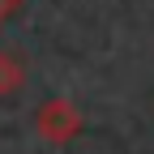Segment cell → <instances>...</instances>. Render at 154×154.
<instances>
[{
  "label": "cell",
  "instance_id": "cell-1",
  "mask_svg": "<svg viewBox=\"0 0 154 154\" xmlns=\"http://www.w3.org/2000/svg\"><path fill=\"white\" fill-rule=\"evenodd\" d=\"M34 128H38V137H43V141L64 146V141H73L77 133H82V111H77L69 99H51V103L38 107Z\"/></svg>",
  "mask_w": 154,
  "mask_h": 154
},
{
  "label": "cell",
  "instance_id": "cell-3",
  "mask_svg": "<svg viewBox=\"0 0 154 154\" xmlns=\"http://www.w3.org/2000/svg\"><path fill=\"white\" fill-rule=\"evenodd\" d=\"M17 5H22V0H0V26H5V22H9V17L17 13Z\"/></svg>",
  "mask_w": 154,
  "mask_h": 154
},
{
  "label": "cell",
  "instance_id": "cell-2",
  "mask_svg": "<svg viewBox=\"0 0 154 154\" xmlns=\"http://www.w3.org/2000/svg\"><path fill=\"white\" fill-rule=\"evenodd\" d=\"M22 86H26V60L9 47H0V103L17 99Z\"/></svg>",
  "mask_w": 154,
  "mask_h": 154
}]
</instances>
